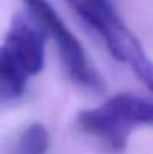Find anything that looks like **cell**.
<instances>
[{
  "mask_svg": "<svg viewBox=\"0 0 153 154\" xmlns=\"http://www.w3.org/2000/svg\"><path fill=\"white\" fill-rule=\"evenodd\" d=\"M77 121L87 135L98 138L114 153H122L135 127L153 126V100L119 93L98 108L81 111Z\"/></svg>",
  "mask_w": 153,
  "mask_h": 154,
  "instance_id": "1",
  "label": "cell"
},
{
  "mask_svg": "<svg viewBox=\"0 0 153 154\" xmlns=\"http://www.w3.org/2000/svg\"><path fill=\"white\" fill-rule=\"evenodd\" d=\"M29 12L35 18V23L44 30L45 35L51 36L56 42L62 63L71 76V79L80 87L101 93L104 90V81L101 75L90 64L83 45L75 35L66 27L60 15L48 3V0H23Z\"/></svg>",
  "mask_w": 153,
  "mask_h": 154,
  "instance_id": "2",
  "label": "cell"
},
{
  "mask_svg": "<svg viewBox=\"0 0 153 154\" xmlns=\"http://www.w3.org/2000/svg\"><path fill=\"white\" fill-rule=\"evenodd\" d=\"M2 47L23 66L30 78L42 70L45 33L36 23L23 17H14Z\"/></svg>",
  "mask_w": 153,
  "mask_h": 154,
  "instance_id": "3",
  "label": "cell"
},
{
  "mask_svg": "<svg viewBox=\"0 0 153 154\" xmlns=\"http://www.w3.org/2000/svg\"><path fill=\"white\" fill-rule=\"evenodd\" d=\"M29 79L30 75L0 45V108L21 99Z\"/></svg>",
  "mask_w": 153,
  "mask_h": 154,
  "instance_id": "4",
  "label": "cell"
},
{
  "mask_svg": "<svg viewBox=\"0 0 153 154\" xmlns=\"http://www.w3.org/2000/svg\"><path fill=\"white\" fill-rule=\"evenodd\" d=\"M48 145V130L41 123H33L21 133L12 154H47Z\"/></svg>",
  "mask_w": 153,
  "mask_h": 154,
  "instance_id": "5",
  "label": "cell"
}]
</instances>
